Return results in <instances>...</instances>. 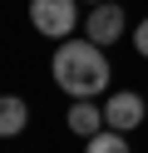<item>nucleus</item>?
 <instances>
[{"label": "nucleus", "mask_w": 148, "mask_h": 153, "mask_svg": "<svg viewBox=\"0 0 148 153\" xmlns=\"http://www.w3.org/2000/svg\"><path fill=\"white\" fill-rule=\"evenodd\" d=\"M49 69L69 99H94L109 89V59H104V45H94V40H64L54 50Z\"/></svg>", "instance_id": "nucleus-1"}, {"label": "nucleus", "mask_w": 148, "mask_h": 153, "mask_svg": "<svg viewBox=\"0 0 148 153\" xmlns=\"http://www.w3.org/2000/svg\"><path fill=\"white\" fill-rule=\"evenodd\" d=\"M30 25L49 40H69L79 25V5L74 0H30Z\"/></svg>", "instance_id": "nucleus-2"}, {"label": "nucleus", "mask_w": 148, "mask_h": 153, "mask_svg": "<svg viewBox=\"0 0 148 153\" xmlns=\"http://www.w3.org/2000/svg\"><path fill=\"white\" fill-rule=\"evenodd\" d=\"M123 5H114V0H104V5H94L89 10V20H84V35L94 45H114V40H123Z\"/></svg>", "instance_id": "nucleus-3"}, {"label": "nucleus", "mask_w": 148, "mask_h": 153, "mask_svg": "<svg viewBox=\"0 0 148 153\" xmlns=\"http://www.w3.org/2000/svg\"><path fill=\"white\" fill-rule=\"evenodd\" d=\"M104 119H109V128L128 133L133 123H143L148 114H143V99H138L133 89H123V94H109V104H104Z\"/></svg>", "instance_id": "nucleus-4"}, {"label": "nucleus", "mask_w": 148, "mask_h": 153, "mask_svg": "<svg viewBox=\"0 0 148 153\" xmlns=\"http://www.w3.org/2000/svg\"><path fill=\"white\" fill-rule=\"evenodd\" d=\"M104 128H109V119H104V109H94V99H74L69 104V133H79V138L89 143Z\"/></svg>", "instance_id": "nucleus-5"}, {"label": "nucleus", "mask_w": 148, "mask_h": 153, "mask_svg": "<svg viewBox=\"0 0 148 153\" xmlns=\"http://www.w3.org/2000/svg\"><path fill=\"white\" fill-rule=\"evenodd\" d=\"M25 123H30V104L20 99V94H5V99H0V133L15 138V133H25Z\"/></svg>", "instance_id": "nucleus-6"}, {"label": "nucleus", "mask_w": 148, "mask_h": 153, "mask_svg": "<svg viewBox=\"0 0 148 153\" xmlns=\"http://www.w3.org/2000/svg\"><path fill=\"white\" fill-rule=\"evenodd\" d=\"M84 153H128V138H123L118 128H104V133H94V138H89Z\"/></svg>", "instance_id": "nucleus-7"}, {"label": "nucleus", "mask_w": 148, "mask_h": 153, "mask_svg": "<svg viewBox=\"0 0 148 153\" xmlns=\"http://www.w3.org/2000/svg\"><path fill=\"white\" fill-rule=\"evenodd\" d=\"M133 50H138V54H143V59H148V20H143V25H138V30H133Z\"/></svg>", "instance_id": "nucleus-8"}, {"label": "nucleus", "mask_w": 148, "mask_h": 153, "mask_svg": "<svg viewBox=\"0 0 148 153\" xmlns=\"http://www.w3.org/2000/svg\"><path fill=\"white\" fill-rule=\"evenodd\" d=\"M94 5H104V0H94Z\"/></svg>", "instance_id": "nucleus-9"}]
</instances>
